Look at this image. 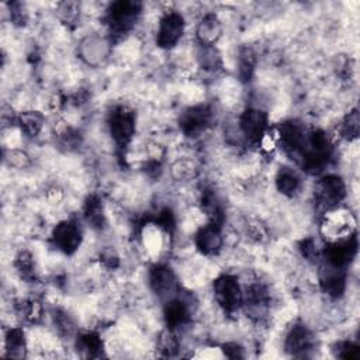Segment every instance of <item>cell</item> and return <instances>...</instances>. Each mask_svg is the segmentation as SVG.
<instances>
[{"label": "cell", "instance_id": "7", "mask_svg": "<svg viewBox=\"0 0 360 360\" xmlns=\"http://www.w3.org/2000/svg\"><path fill=\"white\" fill-rule=\"evenodd\" d=\"M184 17L176 10L166 11L158 22L156 30V45L162 49L174 48L183 37L184 32Z\"/></svg>", "mask_w": 360, "mask_h": 360}, {"label": "cell", "instance_id": "26", "mask_svg": "<svg viewBox=\"0 0 360 360\" xmlns=\"http://www.w3.org/2000/svg\"><path fill=\"white\" fill-rule=\"evenodd\" d=\"M335 356L340 359H357L359 357V346L350 340L338 342L335 345Z\"/></svg>", "mask_w": 360, "mask_h": 360}, {"label": "cell", "instance_id": "17", "mask_svg": "<svg viewBox=\"0 0 360 360\" xmlns=\"http://www.w3.org/2000/svg\"><path fill=\"white\" fill-rule=\"evenodd\" d=\"M110 51L108 42L97 35L84 38L80 44V55L89 65H96L103 60Z\"/></svg>", "mask_w": 360, "mask_h": 360}, {"label": "cell", "instance_id": "6", "mask_svg": "<svg viewBox=\"0 0 360 360\" xmlns=\"http://www.w3.org/2000/svg\"><path fill=\"white\" fill-rule=\"evenodd\" d=\"M238 129L246 142L260 143L269 132V115L257 107L246 108L238 118Z\"/></svg>", "mask_w": 360, "mask_h": 360}, {"label": "cell", "instance_id": "19", "mask_svg": "<svg viewBox=\"0 0 360 360\" xmlns=\"http://www.w3.org/2000/svg\"><path fill=\"white\" fill-rule=\"evenodd\" d=\"M76 349L83 357H101L104 349V342L101 336L96 332H84L76 338Z\"/></svg>", "mask_w": 360, "mask_h": 360}, {"label": "cell", "instance_id": "13", "mask_svg": "<svg viewBox=\"0 0 360 360\" xmlns=\"http://www.w3.org/2000/svg\"><path fill=\"white\" fill-rule=\"evenodd\" d=\"M305 138L307 131L297 120H285L280 122L276 132V139L278 141L280 146L288 153H300Z\"/></svg>", "mask_w": 360, "mask_h": 360}, {"label": "cell", "instance_id": "18", "mask_svg": "<svg viewBox=\"0 0 360 360\" xmlns=\"http://www.w3.org/2000/svg\"><path fill=\"white\" fill-rule=\"evenodd\" d=\"M83 218L87 222V225L96 231H101L107 225L105 210L98 195L91 194L86 198L83 207Z\"/></svg>", "mask_w": 360, "mask_h": 360}, {"label": "cell", "instance_id": "2", "mask_svg": "<svg viewBox=\"0 0 360 360\" xmlns=\"http://www.w3.org/2000/svg\"><path fill=\"white\" fill-rule=\"evenodd\" d=\"M142 4L138 1H115L105 13V21L112 35L128 34L138 21Z\"/></svg>", "mask_w": 360, "mask_h": 360}, {"label": "cell", "instance_id": "23", "mask_svg": "<svg viewBox=\"0 0 360 360\" xmlns=\"http://www.w3.org/2000/svg\"><path fill=\"white\" fill-rule=\"evenodd\" d=\"M170 174L179 181L193 180L198 174V165L193 159H177L170 166Z\"/></svg>", "mask_w": 360, "mask_h": 360}, {"label": "cell", "instance_id": "8", "mask_svg": "<svg viewBox=\"0 0 360 360\" xmlns=\"http://www.w3.org/2000/svg\"><path fill=\"white\" fill-rule=\"evenodd\" d=\"M83 229L76 219H63L52 229L53 248L63 255H73L82 245Z\"/></svg>", "mask_w": 360, "mask_h": 360}, {"label": "cell", "instance_id": "14", "mask_svg": "<svg viewBox=\"0 0 360 360\" xmlns=\"http://www.w3.org/2000/svg\"><path fill=\"white\" fill-rule=\"evenodd\" d=\"M314 347V335L304 322H295L285 335L284 349L291 356H305Z\"/></svg>", "mask_w": 360, "mask_h": 360}, {"label": "cell", "instance_id": "24", "mask_svg": "<svg viewBox=\"0 0 360 360\" xmlns=\"http://www.w3.org/2000/svg\"><path fill=\"white\" fill-rule=\"evenodd\" d=\"M15 271L20 274L21 278L25 281H32L37 278V270H35V262L32 255L28 250H21L14 260Z\"/></svg>", "mask_w": 360, "mask_h": 360}, {"label": "cell", "instance_id": "15", "mask_svg": "<svg viewBox=\"0 0 360 360\" xmlns=\"http://www.w3.org/2000/svg\"><path fill=\"white\" fill-rule=\"evenodd\" d=\"M165 322L169 329L176 330L181 326H186L191 321V308L190 304L180 297H173L166 301L163 309Z\"/></svg>", "mask_w": 360, "mask_h": 360}, {"label": "cell", "instance_id": "25", "mask_svg": "<svg viewBox=\"0 0 360 360\" xmlns=\"http://www.w3.org/2000/svg\"><path fill=\"white\" fill-rule=\"evenodd\" d=\"M359 127H360L359 111H357V108H353L340 121V125H339L340 136H343L347 141L356 139L359 135Z\"/></svg>", "mask_w": 360, "mask_h": 360}, {"label": "cell", "instance_id": "3", "mask_svg": "<svg viewBox=\"0 0 360 360\" xmlns=\"http://www.w3.org/2000/svg\"><path fill=\"white\" fill-rule=\"evenodd\" d=\"M356 221L352 212L343 207H335L325 211L321 222V233L328 242H336L353 235Z\"/></svg>", "mask_w": 360, "mask_h": 360}, {"label": "cell", "instance_id": "21", "mask_svg": "<svg viewBox=\"0 0 360 360\" xmlns=\"http://www.w3.org/2000/svg\"><path fill=\"white\" fill-rule=\"evenodd\" d=\"M17 122H18V128H20L21 134H24L25 136H30V138H35L42 131L45 118L39 111L25 110V111L20 112Z\"/></svg>", "mask_w": 360, "mask_h": 360}, {"label": "cell", "instance_id": "16", "mask_svg": "<svg viewBox=\"0 0 360 360\" xmlns=\"http://www.w3.org/2000/svg\"><path fill=\"white\" fill-rule=\"evenodd\" d=\"M222 21L214 13L205 14L195 28V37L200 46H215L222 37Z\"/></svg>", "mask_w": 360, "mask_h": 360}, {"label": "cell", "instance_id": "12", "mask_svg": "<svg viewBox=\"0 0 360 360\" xmlns=\"http://www.w3.org/2000/svg\"><path fill=\"white\" fill-rule=\"evenodd\" d=\"M195 249L204 256H214L221 252L224 245L222 225L215 222H208L201 225L194 233Z\"/></svg>", "mask_w": 360, "mask_h": 360}, {"label": "cell", "instance_id": "1", "mask_svg": "<svg viewBox=\"0 0 360 360\" xmlns=\"http://www.w3.org/2000/svg\"><path fill=\"white\" fill-rule=\"evenodd\" d=\"M212 291L217 305L226 314H233L242 308L243 290L233 274H221L214 278Z\"/></svg>", "mask_w": 360, "mask_h": 360}, {"label": "cell", "instance_id": "27", "mask_svg": "<svg viewBox=\"0 0 360 360\" xmlns=\"http://www.w3.org/2000/svg\"><path fill=\"white\" fill-rule=\"evenodd\" d=\"M7 153H8L7 160H8L10 166L17 167V169H22V167H27L30 165V156L24 150H21L18 148H10Z\"/></svg>", "mask_w": 360, "mask_h": 360}, {"label": "cell", "instance_id": "11", "mask_svg": "<svg viewBox=\"0 0 360 360\" xmlns=\"http://www.w3.org/2000/svg\"><path fill=\"white\" fill-rule=\"evenodd\" d=\"M212 110L207 104H194L183 111L179 120L181 132L188 138H195L211 125Z\"/></svg>", "mask_w": 360, "mask_h": 360}, {"label": "cell", "instance_id": "10", "mask_svg": "<svg viewBox=\"0 0 360 360\" xmlns=\"http://www.w3.org/2000/svg\"><path fill=\"white\" fill-rule=\"evenodd\" d=\"M139 236L141 246L146 256L153 260H159L158 257H160L169 248L172 233L162 228L156 221H152L142 225Z\"/></svg>", "mask_w": 360, "mask_h": 360}, {"label": "cell", "instance_id": "22", "mask_svg": "<svg viewBox=\"0 0 360 360\" xmlns=\"http://www.w3.org/2000/svg\"><path fill=\"white\" fill-rule=\"evenodd\" d=\"M4 350L8 357H22L27 350V338L21 328H10L4 336Z\"/></svg>", "mask_w": 360, "mask_h": 360}, {"label": "cell", "instance_id": "28", "mask_svg": "<svg viewBox=\"0 0 360 360\" xmlns=\"http://www.w3.org/2000/svg\"><path fill=\"white\" fill-rule=\"evenodd\" d=\"M100 263L108 269V270H112V269H117L120 266V256L118 253L115 252V249L112 248H105L101 250L100 253Z\"/></svg>", "mask_w": 360, "mask_h": 360}, {"label": "cell", "instance_id": "20", "mask_svg": "<svg viewBox=\"0 0 360 360\" xmlns=\"http://www.w3.org/2000/svg\"><path fill=\"white\" fill-rule=\"evenodd\" d=\"M274 183L277 191L284 197H294L301 188V179L291 167H280Z\"/></svg>", "mask_w": 360, "mask_h": 360}, {"label": "cell", "instance_id": "9", "mask_svg": "<svg viewBox=\"0 0 360 360\" xmlns=\"http://www.w3.org/2000/svg\"><path fill=\"white\" fill-rule=\"evenodd\" d=\"M148 283L152 292L160 300H170L179 291V280L172 267L163 263H155L149 269Z\"/></svg>", "mask_w": 360, "mask_h": 360}, {"label": "cell", "instance_id": "4", "mask_svg": "<svg viewBox=\"0 0 360 360\" xmlns=\"http://www.w3.org/2000/svg\"><path fill=\"white\" fill-rule=\"evenodd\" d=\"M107 125L114 142L118 146L125 148L129 145L135 135L136 115L129 107L118 105L110 112Z\"/></svg>", "mask_w": 360, "mask_h": 360}, {"label": "cell", "instance_id": "5", "mask_svg": "<svg viewBox=\"0 0 360 360\" xmlns=\"http://www.w3.org/2000/svg\"><path fill=\"white\" fill-rule=\"evenodd\" d=\"M346 197V184L338 174H326L318 179L314 187V198L325 211L339 207Z\"/></svg>", "mask_w": 360, "mask_h": 360}]
</instances>
